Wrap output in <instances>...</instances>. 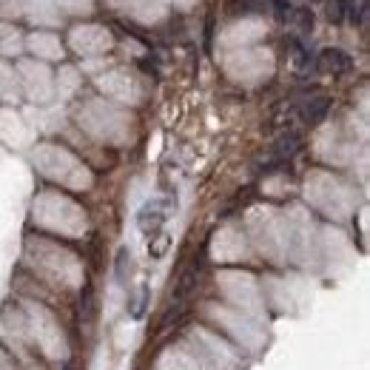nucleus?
<instances>
[{
	"mask_svg": "<svg viewBox=\"0 0 370 370\" xmlns=\"http://www.w3.org/2000/svg\"><path fill=\"white\" fill-rule=\"evenodd\" d=\"M297 148H299V134H282V137L274 143V148H270V163H268V168H274V165H285L290 157L297 154Z\"/></svg>",
	"mask_w": 370,
	"mask_h": 370,
	"instance_id": "20e7f679",
	"label": "nucleus"
},
{
	"mask_svg": "<svg viewBox=\"0 0 370 370\" xmlns=\"http://www.w3.org/2000/svg\"><path fill=\"white\" fill-rule=\"evenodd\" d=\"M151 240H157V242H154V248H148L151 257H163L165 248H168V233H157V237H151Z\"/></svg>",
	"mask_w": 370,
	"mask_h": 370,
	"instance_id": "0eeeda50",
	"label": "nucleus"
},
{
	"mask_svg": "<svg viewBox=\"0 0 370 370\" xmlns=\"http://www.w3.org/2000/svg\"><path fill=\"white\" fill-rule=\"evenodd\" d=\"M165 222V208H163V203H146L143 205V211L137 213V225H140V231L143 233H148V237H154V233L160 231V225Z\"/></svg>",
	"mask_w": 370,
	"mask_h": 370,
	"instance_id": "f03ea898",
	"label": "nucleus"
},
{
	"mask_svg": "<svg viewBox=\"0 0 370 370\" xmlns=\"http://www.w3.org/2000/svg\"><path fill=\"white\" fill-rule=\"evenodd\" d=\"M319 71H325V74H342V71H350V57L345 54V51H339V49H325L319 57H316V63H314Z\"/></svg>",
	"mask_w": 370,
	"mask_h": 370,
	"instance_id": "7ed1b4c3",
	"label": "nucleus"
},
{
	"mask_svg": "<svg viewBox=\"0 0 370 370\" xmlns=\"http://www.w3.org/2000/svg\"><path fill=\"white\" fill-rule=\"evenodd\" d=\"M327 108H330V100L319 94V97H308V100H302L297 111H299V120H302L305 126H319V123L325 120Z\"/></svg>",
	"mask_w": 370,
	"mask_h": 370,
	"instance_id": "f257e3e1",
	"label": "nucleus"
},
{
	"mask_svg": "<svg viewBox=\"0 0 370 370\" xmlns=\"http://www.w3.org/2000/svg\"><path fill=\"white\" fill-rule=\"evenodd\" d=\"M270 3H274V14H277V21L288 23L290 17H294V3H290V0H270Z\"/></svg>",
	"mask_w": 370,
	"mask_h": 370,
	"instance_id": "423d86ee",
	"label": "nucleus"
},
{
	"mask_svg": "<svg viewBox=\"0 0 370 370\" xmlns=\"http://www.w3.org/2000/svg\"><path fill=\"white\" fill-rule=\"evenodd\" d=\"M146 299H148V290L143 288V290H140V299H137V305H134V316H137V319L143 316V310H146Z\"/></svg>",
	"mask_w": 370,
	"mask_h": 370,
	"instance_id": "6e6552de",
	"label": "nucleus"
},
{
	"mask_svg": "<svg viewBox=\"0 0 370 370\" xmlns=\"http://www.w3.org/2000/svg\"><path fill=\"white\" fill-rule=\"evenodd\" d=\"M297 26H299V34H308L310 29H314V14H310V9H294V17H290Z\"/></svg>",
	"mask_w": 370,
	"mask_h": 370,
	"instance_id": "39448f33",
	"label": "nucleus"
}]
</instances>
